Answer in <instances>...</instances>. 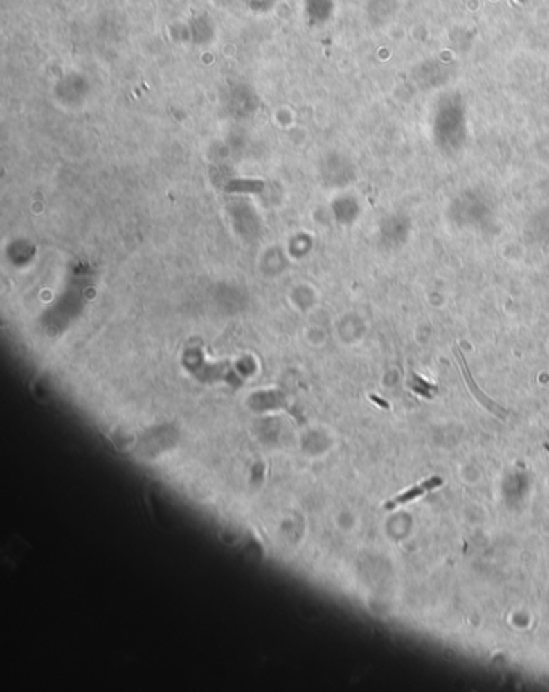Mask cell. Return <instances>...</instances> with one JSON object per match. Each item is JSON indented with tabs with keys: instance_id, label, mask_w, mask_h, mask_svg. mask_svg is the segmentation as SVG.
<instances>
[{
	"instance_id": "obj_1",
	"label": "cell",
	"mask_w": 549,
	"mask_h": 692,
	"mask_svg": "<svg viewBox=\"0 0 549 692\" xmlns=\"http://www.w3.org/2000/svg\"><path fill=\"white\" fill-rule=\"evenodd\" d=\"M454 355H456V358L459 360V363H461V368H462V374H464V379H466V383H467V388L471 389V392L476 395V399L480 402L485 408H488L489 412L494 413V415H498L499 418H504V415H506V410H504L503 407H499V405L496 402H493L492 399H488L487 395H485L480 389H478V386L476 384V381H474V378H472V374L471 372H469V367H467V362H466V358H464V355H462V350L458 347V345H454Z\"/></svg>"
},
{
	"instance_id": "obj_3",
	"label": "cell",
	"mask_w": 549,
	"mask_h": 692,
	"mask_svg": "<svg viewBox=\"0 0 549 692\" xmlns=\"http://www.w3.org/2000/svg\"><path fill=\"white\" fill-rule=\"evenodd\" d=\"M543 447H545V451L549 453V444H545V446H543Z\"/></svg>"
},
{
	"instance_id": "obj_2",
	"label": "cell",
	"mask_w": 549,
	"mask_h": 692,
	"mask_svg": "<svg viewBox=\"0 0 549 692\" xmlns=\"http://www.w3.org/2000/svg\"><path fill=\"white\" fill-rule=\"evenodd\" d=\"M442 484H443V479L440 478V476H433V478H430V479H425L424 483L417 484V486L411 487V489H409V491L399 494L398 497H395V499H392V501H388L387 503H385V508H387V510H392V508L398 507V505H404V503H408V502L414 501V499L424 496L425 492L432 491V489L442 486Z\"/></svg>"
}]
</instances>
